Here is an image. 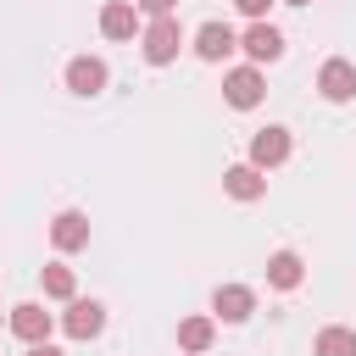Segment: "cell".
I'll return each instance as SVG.
<instances>
[{
    "mask_svg": "<svg viewBox=\"0 0 356 356\" xmlns=\"http://www.w3.org/2000/svg\"><path fill=\"white\" fill-rule=\"evenodd\" d=\"M284 6H306V0H284Z\"/></svg>",
    "mask_w": 356,
    "mask_h": 356,
    "instance_id": "44dd1931",
    "label": "cell"
},
{
    "mask_svg": "<svg viewBox=\"0 0 356 356\" xmlns=\"http://www.w3.org/2000/svg\"><path fill=\"white\" fill-rule=\"evenodd\" d=\"M134 28H139V11L128 0H106L100 6V33L106 39H134Z\"/></svg>",
    "mask_w": 356,
    "mask_h": 356,
    "instance_id": "7c38bea8",
    "label": "cell"
},
{
    "mask_svg": "<svg viewBox=\"0 0 356 356\" xmlns=\"http://www.w3.org/2000/svg\"><path fill=\"white\" fill-rule=\"evenodd\" d=\"M234 6H239V11H245V17H250V22H261V17H267V6H273V0H234Z\"/></svg>",
    "mask_w": 356,
    "mask_h": 356,
    "instance_id": "d6986e66",
    "label": "cell"
},
{
    "mask_svg": "<svg viewBox=\"0 0 356 356\" xmlns=\"http://www.w3.org/2000/svg\"><path fill=\"white\" fill-rule=\"evenodd\" d=\"M72 289H78V284H72V267L50 261V267H44V295H50V300H72Z\"/></svg>",
    "mask_w": 356,
    "mask_h": 356,
    "instance_id": "e0dca14e",
    "label": "cell"
},
{
    "mask_svg": "<svg viewBox=\"0 0 356 356\" xmlns=\"http://www.w3.org/2000/svg\"><path fill=\"white\" fill-rule=\"evenodd\" d=\"M28 356H61V350H56V345L44 339V345H28Z\"/></svg>",
    "mask_w": 356,
    "mask_h": 356,
    "instance_id": "ffe728a7",
    "label": "cell"
},
{
    "mask_svg": "<svg viewBox=\"0 0 356 356\" xmlns=\"http://www.w3.org/2000/svg\"><path fill=\"white\" fill-rule=\"evenodd\" d=\"M222 95H228V106H234V111H250V106H261V95H267V83H261V67H234V72L222 78Z\"/></svg>",
    "mask_w": 356,
    "mask_h": 356,
    "instance_id": "3957f363",
    "label": "cell"
},
{
    "mask_svg": "<svg viewBox=\"0 0 356 356\" xmlns=\"http://www.w3.org/2000/svg\"><path fill=\"white\" fill-rule=\"evenodd\" d=\"M211 312H217L222 323H245V317L256 312V295H250L245 284H222V289L211 295Z\"/></svg>",
    "mask_w": 356,
    "mask_h": 356,
    "instance_id": "9c48e42d",
    "label": "cell"
},
{
    "mask_svg": "<svg viewBox=\"0 0 356 356\" xmlns=\"http://www.w3.org/2000/svg\"><path fill=\"white\" fill-rule=\"evenodd\" d=\"M134 11H145V17H172L178 0H134Z\"/></svg>",
    "mask_w": 356,
    "mask_h": 356,
    "instance_id": "ac0fdd59",
    "label": "cell"
},
{
    "mask_svg": "<svg viewBox=\"0 0 356 356\" xmlns=\"http://www.w3.org/2000/svg\"><path fill=\"white\" fill-rule=\"evenodd\" d=\"M239 50L250 56V67L278 61V56H284V33H278L273 22H250V28H245V39H239Z\"/></svg>",
    "mask_w": 356,
    "mask_h": 356,
    "instance_id": "5b68a950",
    "label": "cell"
},
{
    "mask_svg": "<svg viewBox=\"0 0 356 356\" xmlns=\"http://www.w3.org/2000/svg\"><path fill=\"white\" fill-rule=\"evenodd\" d=\"M278 161H289V128H261V134L250 139V167L267 172V167H278Z\"/></svg>",
    "mask_w": 356,
    "mask_h": 356,
    "instance_id": "8992f818",
    "label": "cell"
},
{
    "mask_svg": "<svg viewBox=\"0 0 356 356\" xmlns=\"http://www.w3.org/2000/svg\"><path fill=\"white\" fill-rule=\"evenodd\" d=\"M300 278H306V261H300L295 250H273V256H267V284H273V289H295Z\"/></svg>",
    "mask_w": 356,
    "mask_h": 356,
    "instance_id": "5bb4252c",
    "label": "cell"
},
{
    "mask_svg": "<svg viewBox=\"0 0 356 356\" xmlns=\"http://www.w3.org/2000/svg\"><path fill=\"white\" fill-rule=\"evenodd\" d=\"M50 245H56V250H83V245H89V217H83V211H61V217L50 222Z\"/></svg>",
    "mask_w": 356,
    "mask_h": 356,
    "instance_id": "8fae6325",
    "label": "cell"
},
{
    "mask_svg": "<svg viewBox=\"0 0 356 356\" xmlns=\"http://www.w3.org/2000/svg\"><path fill=\"white\" fill-rule=\"evenodd\" d=\"M139 44H145V61H150V67L178 61V50H184V28H178V17H150V28L139 33Z\"/></svg>",
    "mask_w": 356,
    "mask_h": 356,
    "instance_id": "6da1fadb",
    "label": "cell"
},
{
    "mask_svg": "<svg viewBox=\"0 0 356 356\" xmlns=\"http://www.w3.org/2000/svg\"><path fill=\"white\" fill-rule=\"evenodd\" d=\"M222 189H228L234 200H261V195H267V178L245 161V167H228V172H222Z\"/></svg>",
    "mask_w": 356,
    "mask_h": 356,
    "instance_id": "4fadbf2b",
    "label": "cell"
},
{
    "mask_svg": "<svg viewBox=\"0 0 356 356\" xmlns=\"http://www.w3.org/2000/svg\"><path fill=\"white\" fill-rule=\"evenodd\" d=\"M228 50H239V39H234L228 22H206V28L195 33V56H200V61H222Z\"/></svg>",
    "mask_w": 356,
    "mask_h": 356,
    "instance_id": "30bf717a",
    "label": "cell"
},
{
    "mask_svg": "<svg viewBox=\"0 0 356 356\" xmlns=\"http://www.w3.org/2000/svg\"><path fill=\"white\" fill-rule=\"evenodd\" d=\"M317 89H323V100H334V106L356 100V61H345V56L323 61V72H317Z\"/></svg>",
    "mask_w": 356,
    "mask_h": 356,
    "instance_id": "277c9868",
    "label": "cell"
},
{
    "mask_svg": "<svg viewBox=\"0 0 356 356\" xmlns=\"http://www.w3.org/2000/svg\"><path fill=\"white\" fill-rule=\"evenodd\" d=\"M61 328H67L72 339H95V334L106 328V306H100V300H72L67 317H61Z\"/></svg>",
    "mask_w": 356,
    "mask_h": 356,
    "instance_id": "ba28073f",
    "label": "cell"
},
{
    "mask_svg": "<svg viewBox=\"0 0 356 356\" xmlns=\"http://www.w3.org/2000/svg\"><path fill=\"white\" fill-rule=\"evenodd\" d=\"M211 339H217V323H211V317H184V323H178V350L200 356Z\"/></svg>",
    "mask_w": 356,
    "mask_h": 356,
    "instance_id": "9a60e30c",
    "label": "cell"
},
{
    "mask_svg": "<svg viewBox=\"0 0 356 356\" xmlns=\"http://www.w3.org/2000/svg\"><path fill=\"white\" fill-rule=\"evenodd\" d=\"M67 89L72 95H100L106 89V61L100 56H72L67 61Z\"/></svg>",
    "mask_w": 356,
    "mask_h": 356,
    "instance_id": "52a82bcc",
    "label": "cell"
},
{
    "mask_svg": "<svg viewBox=\"0 0 356 356\" xmlns=\"http://www.w3.org/2000/svg\"><path fill=\"white\" fill-rule=\"evenodd\" d=\"M317 356H356V328H323L317 334Z\"/></svg>",
    "mask_w": 356,
    "mask_h": 356,
    "instance_id": "2e32d148",
    "label": "cell"
},
{
    "mask_svg": "<svg viewBox=\"0 0 356 356\" xmlns=\"http://www.w3.org/2000/svg\"><path fill=\"white\" fill-rule=\"evenodd\" d=\"M6 323H11V334H17L22 345H44V339H50V328H56V317H50L39 300H22V306H11V317H6Z\"/></svg>",
    "mask_w": 356,
    "mask_h": 356,
    "instance_id": "7a4b0ae2",
    "label": "cell"
}]
</instances>
